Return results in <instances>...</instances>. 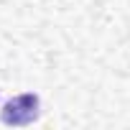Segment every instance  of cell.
Masks as SVG:
<instances>
[{
	"label": "cell",
	"mask_w": 130,
	"mask_h": 130,
	"mask_svg": "<svg viewBox=\"0 0 130 130\" xmlns=\"http://www.w3.org/2000/svg\"><path fill=\"white\" fill-rule=\"evenodd\" d=\"M0 120L13 127L31 125L33 120H38V94L28 92V94H18V97L8 100L5 107L0 110Z\"/></svg>",
	"instance_id": "cell-1"
}]
</instances>
